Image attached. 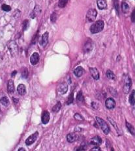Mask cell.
Here are the masks:
<instances>
[{
    "mask_svg": "<svg viewBox=\"0 0 135 151\" xmlns=\"http://www.w3.org/2000/svg\"><path fill=\"white\" fill-rule=\"evenodd\" d=\"M108 121H109V122L111 123L112 125L114 127V128H115L116 130L117 131V133H118L119 135H122V132H121V131L119 130V129L118 126H117V125L116 124V122H114V120H112V118H110V117H108Z\"/></svg>",
    "mask_w": 135,
    "mask_h": 151,
    "instance_id": "obj_22",
    "label": "cell"
},
{
    "mask_svg": "<svg viewBox=\"0 0 135 151\" xmlns=\"http://www.w3.org/2000/svg\"><path fill=\"white\" fill-rule=\"evenodd\" d=\"M104 27V22L102 20H98L97 22L91 25L90 27V31L91 33L95 34L102 31Z\"/></svg>",
    "mask_w": 135,
    "mask_h": 151,
    "instance_id": "obj_1",
    "label": "cell"
},
{
    "mask_svg": "<svg viewBox=\"0 0 135 151\" xmlns=\"http://www.w3.org/2000/svg\"><path fill=\"white\" fill-rule=\"evenodd\" d=\"M121 9H122V11L124 13H127L129 11V7L127 3L125 2H123L122 5H121Z\"/></svg>",
    "mask_w": 135,
    "mask_h": 151,
    "instance_id": "obj_26",
    "label": "cell"
},
{
    "mask_svg": "<svg viewBox=\"0 0 135 151\" xmlns=\"http://www.w3.org/2000/svg\"><path fill=\"white\" fill-rule=\"evenodd\" d=\"M76 100L78 104H82L84 102V97L82 91H79L76 97Z\"/></svg>",
    "mask_w": 135,
    "mask_h": 151,
    "instance_id": "obj_20",
    "label": "cell"
},
{
    "mask_svg": "<svg viewBox=\"0 0 135 151\" xmlns=\"http://www.w3.org/2000/svg\"><path fill=\"white\" fill-rule=\"evenodd\" d=\"M38 135H39L38 132H35V133L33 134L32 135H31L29 137H28L27 139L26 140V141H25L26 145L29 146L31 145L33 143H34L35 141L37 140V137H38Z\"/></svg>",
    "mask_w": 135,
    "mask_h": 151,
    "instance_id": "obj_6",
    "label": "cell"
},
{
    "mask_svg": "<svg viewBox=\"0 0 135 151\" xmlns=\"http://www.w3.org/2000/svg\"><path fill=\"white\" fill-rule=\"evenodd\" d=\"M90 72L91 76H92V78L94 80H99V78H100V75H99V72L98 71V70L96 68H90Z\"/></svg>",
    "mask_w": 135,
    "mask_h": 151,
    "instance_id": "obj_11",
    "label": "cell"
},
{
    "mask_svg": "<svg viewBox=\"0 0 135 151\" xmlns=\"http://www.w3.org/2000/svg\"><path fill=\"white\" fill-rule=\"evenodd\" d=\"M28 26H29V21L28 20H25L24 22H23V27H24V30H26V29L28 28Z\"/></svg>",
    "mask_w": 135,
    "mask_h": 151,
    "instance_id": "obj_35",
    "label": "cell"
},
{
    "mask_svg": "<svg viewBox=\"0 0 135 151\" xmlns=\"http://www.w3.org/2000/svg\"><path fill=\"white\" fill-rule=\"evenodd\" d=\"M1 9L3 11H5V12H9L11 10V7L9 5H7L6 4H3L1 7Z\"/></svg>",
    "mask_w": 135,
    "mask_h": 151,
    "instance_id": "obj_32",
    "label": "cell"
},
{
    "mask_svg": "<svg viewBox=\"0 0 135 151\" xmlns=\"http://www.w3.org/2000/svg\"><path fill=\"white\" fill-rule=\"evenodd\" d=\"M97 6L100 10H104L107 7V3L106 0H97Z\"/></svg>",
    "mask_w": 135,
    "mask_h": 151,
    "instance_id": "obj_18",
    "label": "cell"
},
{
    "mask_svg": "<svg viewBox=\"0 0 135 151\" xmlns=\"http://www.w3.org/2000/svg\"><path fill=\"white\" fill-rule=\"evenodd\" d=\"M106 76H107V78H108V79H110V80H115L116 79L115 74H114L113 72L110 70H108L106 71Z\"/></svg>",
    "mask_w": 135,
    "mask_h": 151,
    "instance_id": "obj_28",
    "label": "cell"
},
{
    "mask_svg": "<svg viewBox=\"0 0 135 151\" xmlns=\"http://www.w3.org/2000/svg\"><path fill=\"white\" fill-rule=\"evenodd\" d=\"M22 77L23 78H27L28 77V70L26 68H24V70L22 72Z\"/></svg>",
    "mask_w": 135,
    "mask_h": 151,
    "instance_id": "obj_33",
    "label": "cell"
},
{
    "mask_svg": "<svg viewBox=\"0 0 135 151\" xmlns=\"http://www.w3.org/2000/svg\"><path fill=\"white\" fill-rule=\"evenodd\" d=\"M17 92L20 95H25L26 93V86L24 84H20L17 87Z\"/></svg>",
    "mask_w": 135,
    "mask_h": 151,
    "instance_id": "obj_16",
    "label": "cell"
},
{
    "mask_svg": "<svg viewBox=\"0 0 135 151\" xmlns=\"http://www.w3.org/2000/svg\"><path fill=\"white\" fill-rule=\"evenodd\" d=\"M126 126L128 130L129 131V132L131 134L133 135H135V128L131 124H130L129 122H128L126 121Z\"/></svg>",
    "mask_w": 135,
    "mask_h": 151,
    "instance_id": "obj_27",
    "label": "cell"
},
{
    "mask_svg": "<svg viewBox=\"0 0 135 151\" xmlns=\"http://www.w3.org/2000/svg\"><path fill=\"white\" fill-rule=\"evenodd\" d=\"M40 11H41V10H40V7H39V6H35V9H34V10L33 11V12L31 13V18H35L37 15H38L39 13H40Z\"/></svg>",
    "mask_w": 135,
    "mask_h": 151,
    "instance_id": "obj_21",
    "label": "cell"
},
{
    "mask_svg": "<svg viewBox=\"0 0 135 151\" xmlns=\"http://www.w3.org/2000/svg\"><path fill=\"white\" fill-rule=\"evenodd\" d=\"M26 151V150L24 149V148H20V149H19L18 150V151Z\"/></svg>",
    "mask_w": 135,
    "mask_h": 151,
    "instance_id": "obj_42",
    "label": "cell"
},
{
    "mask_svg": "<svg viewBox=\"0 0 135 151\" xmlns=\"http://www.w3.org/2000/svg\"><path fill=\"white\" fill-rule=\"evenodd\" d=\"M97 11L94 9H90L88 10V13L86 14V20L88 22H94L97 18Z\"/></svg>",
    "mask_w": 135,
    "mask_h": 151,
    "instance_id": "obj_3",
    "label": "cell"
},
{
    "mask_svg": "<svg viewBox=\"0 0 135 151\" xmlns=\"http://www.w3.org/2000/svg\"><path fill=\"white\" fill-rule=\"evenodd\" d=\"M0 102L1 103V104H3L4 106H7L9 105V98L7 97H2L1 99H0Z\"/></svg>",
    "mask_w": 135,
    "mask_h": 151,
    "instance_id": "obj_25",
    "label": "cell"
},
{
    "mask_svg": "<svg viewBox=\"0 0 135 151\" xmlns=\"http://www.w3.org/2000/svg\"><path fill=\"white\" fill-rule=\"evenodd\" d=\"M0 113H1V108H0Z\"/></svg>",
    "mask_w": 135,
    "mask_h": 151,
    "instance_id": "obj_43",
    "label": "cell"
},
{
    "mask_svg": "<svg viewBox=\"0 0 135 151\" xmlns=\"http://www.w3.org/2000/svg\"><path fill=\"white\" fill-rule=\"evenodd\" d=\"M68 0H59L58 3V6L60 8H63L65 7L67 3Z\"/></svg>",
    "mask_w": 135,
    "mask_h": 151,
    "instance_id": "obj_30",
    "label": "cell"
},
{
    "mask_svg": "<svg viewBox=\"0 0 135 151\" xmlns=\"http://www.w3.org/2000/svg\"><path fill=\"white\" fill-rule=\"evenodd\" d=\"M13 100H14V101H15V104H17V103H18V99H17V98H13Z\"/></svg>",
    "mask_w": 135,
    "mask_h": 151,
    "instance_id": "obj_41",
    "label": "cell"
},
{
    "mask_svg": "<svg viewBox=\"0 0 135 151\" xmlns=\"http://www.w3.org/2000/svg\"><path fill=\"white\" fill-rule=\"evenodd\" d=\"M48 32H45L42 36V39H41V45L42 47H46V46L47 45L48 42Z\"/></svg>",
    "mask_w": 135,
    "mask_h": 151,
    "instance_id": "obj_15",
    "label": "cell"
},
{
    "mask_svg": "<svg viewBox=\"0 0 135 151\" xmlns=\"http://www.w3.org/2000/svg\"><path fill=\"white\" fill-rule=\"evenodd\" d=\"M39 60H40V56H39V54L38 53L35 52L31 55V57H30V63L32 65H37L39 63Z\"/></svg>",
    "mask_w": 135,
    "mask_h": 151,
    "instance_id": "obj_9",
    "label": "cell"
},
{
    "mask_svg": "<svg viewBox=\"0 0 135 151\" xmlns=\"http://www.w3.org/2000/svg\"><path fill=\"white\" fill-rule=\"evenodd\" d=\"M17 73V72L16 71V70H15V71H14L13 73H12V74H11V76H13V77H14V76H15V75Z\"/></svg>",
    "mask_w": 135,
    "mask_h": 151,
    "instance_id": "obj_40",
    "label": "cell"
},
{
    "mask_svg": "<svg viewBox=\"0 0 135 151\" xmlns=\"http://www.w3.org/2000/svg\"><path fill=\"white\" fill-rule=\"evenodd\" d=\"M57 20V14L56 13H53L50 16V20L52 23L56 22Z\"/></svg>",
    "mask_w": 135,
    "mask_h": 151,
    "instance_id": "obj_34",
    "label": "cell"
},
{
    "mask_svg": "<svg viewBox=\"0 0 135 151\" xmlns=\"http://www.w3.org/2000/svg\"><path fill=\"white\" fill-rule=\"evenodd\" d=\"M83 72H84V69L82 67H78L75 69L74 70V74L78 78H80L82 76L83 74Z\"/></svg>",
    "mask_w": 135,
    "mask_h": 151,
    "instance_id": "obj_19",
    "label": "cell"
},
{
    "mask_svg": "<svg viewBox=\"0 0 135 151\" xmlns=\"http://www.w3.org/2000/svg\"><path fill=\"white\" fill-rule=\"evenodd\" d=\"M61 108V104L60 102H58L57 104L52 107V111L54 112V113H57V112H58L60 110Z\"/></svg>",
    "mask_w": 135,
    "mask_h": 151,
    "instance_id": "obj_24",
    "label": "cell"
},
{
    "mask_svg": "<svg viewBox=\"0 0 135 151\" xmlns=\"http://www.w3.org/2000/svg\"><path fill=\"white\" fill-rule=\"evenodd\" d=\"M132 87V80L129 76L125 77V84L123 87V92L125 94L129 93Z\"/></svg>",
    "mask_w": 135,
    "mask_h": 151,
    "instance_id": "obj_4",
    "label": "cell"
},
{
    "mask_svg": "<svg viewBox=\"0 0 135 151\" xmlns=\"http://www.w3.org/2000/svg\"><path fill=\"white\" fill-rule=\"evenodd\" d=\"M95 118H96V120H97V123H98L99 125L100 126L103 132L106 135L108 134L110 130V127L108 126V124H107L102 118H100L99 117H96Z\"/></svg>",
    "mask_w": 135,
    "mask_h": 151,
    "instance_id": "obj_2",
    "label": "cell"
},
{
    "mask_svg": "<svg viewBox=\"0 0 135 151\" xmlns=\"http://www.w3.org/2000/svg\"><path fill=\"white\" fill-rule=\"evenodd\" d=\"M78 135L77 134L71 133L67 135V141L70 143L75 142L77 140H78Z\"/></svg>",
    "mask_w": 135,
    "mask_h": 151,
    "instance_id": "obj_10",
    "label": "cell"
},
{
    "mask_svg": "<svg viewBox=\"0 0 135 151\" xmlns=\"http://www.w3.org/2000/svg\"><path fill=\"white\" fill-rule=\"evenodd\" d=\"M135 10H133V13H132V15H131L132 22L135 23Z\"/></svg>",
    "mask_w": 135,
    "mask_h": 151,
    "instance_id": "obj_39",
    "label": "cell"
},
{
    "mask_svg": "<svg viewBox=\"0 0 135 151\" xmlns=\"http://www.w3.org/2000/svg\"><path fill=\"white\" fill-rule=\"evenodd\" d=\"M87 146L86 145V144H82L80 147L77 149V151H86Z\"/></svg>",
    "mask_w": 135,
    "mask_h": 151,
    "instance_id": "obj_36",
    "label": "cell"
},
{
    "mask_svg": "<svg viewBox=\"0 0 135 151\" xmlns=\"http://www.w3.org/2000/svg\"><path fill=\"white\" fill-rule=\"evenodd\" d=\"M74 101V96H73V93H71V95L68 97L67 100V104L69 105V104H72Z\"/></svg>",
    "mask_w": 135,
    "mask_h": 151,
    "instance_id": "obj_31",
    "label": "cell"
},
{
    "mask_svg": "<svg viewBox=\"0 0 135 151\" xmlns=\"http://www.w3.org/2000/svg\"><path fill=\"white\" fill-rule=\"evenodd\" d=\"M102 143V140H101V138L99 136H95L94 137L91 139V141H90V144L92 145L95 146H99L100 145V144Z\"/></svg>",
    "mask_w": 135,
    "mask_h": 151,
    "instance_id": "obj_14",
    "label": "cell"
},
{
    "mask_svg": "<svg viewBox=\"0 0 135 151\" xmlns=\"http://www.w3.org/2000/svg\"><path fill=\"white\" fill-rule=\"evenodd\" d=\"M74 118H75V120H78V121H83L84 120V117L78 113H75L74 115Z\"/></svg>",
    "mask_w": 135,
    "mask_h": 151,
    "instance_id": "obj_29",
    "label": "cell"
},
{
    "mask_svg": "<svg viewBox=\"0 0 135 151\" xmlns=\"http://www.w3.org/2000/svg\"><path fill=\"white\" fill-rule=\"evenodd\" d=\"M129 103L131 105H132V106H134L135 104V90H133V91H132L131 94V95H130L129 97Z\"/></svg>",
    "mask_w": 135,
    "mask_h": 151,
    "instance_id": "obj_23",
    "label": "cell"
},
{
    "mask_svg": "<svg viewBox=\"0 0 135 151\" xmlns=\"http://www.w3.org/2000/svg\"><path fill=\"white\" fill-rule=\"evenodd\" d=\"M0 1H2V0H0Z\"/></svg>",
    "mask_w": 135,
    "mask_h": 151,
    "instance_id": "obj_44",
    "label": "cell"
},
{
    "mask_svg": "<svg viewBox=\"0 0 135 151\" xmlns=\"http://www.w3.org/2000/svg\"><path fill=\"white\" fill-rule=\"evenodd\" d=\"M7 91L9 93H13L15 91V84L12 80H9L7 84Z\"/></svg>",
    "mask_w": 135,
    "mask_h": 151,
    "instance_id": "obj_17",
    "label": "cell"
},
{
    "mask_svg": "<svg viewBox=\"0 0 135 151\" xmlns=\"http://www.w3.org/2000/svg\"><path fill=\"white\" fill-rule=\"evenodd\" d=\"M8 48H9L10 52L11 55L15 56V55L18 53V46L15 41H11L8 44Z\"/></svg>",
    "mask_w": 135,
    "mask_h": 151,
    "instance_id": "obj_5",
    "label": "cell"
},
{
    "mask_svg": "<svg viewBox=\"0 0 135 151\" xmlns=\"http://www.w3.org/2000/svg\"><path fill=\"white\" fill-rule=\"evenodd\" d=\"M68 91V85L66 82H63L59 84L58 87V93L59 95H64Z\"/></svg>",
    "mask_w": 135,
    "mask_h": 151,
    "instance_id": "obj_7",
    "label": "cell"
},
{
    "mask_svg": "<svg viewBox=\"0 0 135 151\" xmlns=\"http://www.w3.org/2000/svg\"><path fill=\"white\" fill-rule=\"evenodd\" d=\"M91 106H92V107H93V109H98V107H99V105L98 103H97V102H92V104H91Z\"/></svg>",
    "mask_w": 135,
    "mask_h": 151,
    "instance_id": "obj_37",
    "label": "cell"
},
{
    "mask_svg": "<svg viewBox=\"0 0 135 151\" xmlns=\"http://www.w3.org/2000/svg\"><path fill=\"white\" fill-rule=\"evenodd\" d=\"M93 49V44L90 40H88L84 46V51L85 53H89Z\"/></svg>",
    "mask_w": 135,
    "mask_h": 151,
    "instance_id": "obj_12",
    "label": "cell"
},
{
    "mask_svg": "<svg viewBox=\"0 0 135 151\" xmlns=\"http://www.w3.org/2000/svg\"><path fill=\"white\" fill-rule=\"evenodd\" d=\"M105 106L108 109H114L116 106V102L114 99L112 98H107L105 101Z\"/></svg>",
    "mask_w": 135,
    "mask_h": 151,
    "instance_id": "obj_8",
    "label": "cell"
},
{
    "mask_svg": "<svg viewBox=\"0 0 135 151\" xmlns=\"http://www.w3.org/2000/svg\"><path fill=\"white\" fill-rule=\"evenodd\" d=\"M101 151V149H100V148L99 147V146H95V147L92 148L91 149V151Z\"/></svg>",
    "mask_w": 135,
    "mask_h": 151,
    "instance_id": "obj_38",
    "label": "cell"
},
{
    "mask_svg": "<svg viewBox=\"0 0 135 151\" xmlns=\"http://www.w3.org/2000/svg\"><path fill=\"white\" fill-rule=\"evenodd\" d=\"M42 122L44 124H46L47 123H48L50 120V113L48 111H44L43 113H42Z\"/></svg>",
    "mask_w": 135,
    "mask_h": 151,
    "instance_id": "obj_13",
    "label": "cell"
}]
</instances>
